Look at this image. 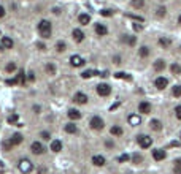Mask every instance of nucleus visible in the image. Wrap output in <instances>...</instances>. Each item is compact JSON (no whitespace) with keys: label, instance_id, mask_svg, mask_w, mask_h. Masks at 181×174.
I'll return each instance as SVG.
<instances>
[{"label":"nucleus","instance_id":"nucleus-17","mask_svg":"<svg viewBox=\"0 0 181 174\" xmlns=\"http://www.w3.org/2000/svg\"><path fill=\"white\" fill-rule=\"evenodd\" d=\"M92 163H94L95 166H103V165H105V157L94 155V157H92Z\"/></svg>","mask_w":181,"mask_h":174},{"label":"nucleus","instance_id":"nucleus-49","mask_svg":"<svg viewBox=\"0 0 181 174\" xmlns=\"http://www.w3.org/2000/svg\"><path fill=\"white\" fill-rule=\"evenodd\" d=\"M37 173H38V174H46V168H38Z\"/></svg>","mask_w":181,"mask_h":174},{"label":"nucleus","instance_id":"nucleus-40","mask_svg":"<svg viewBox=\"0 0 181 174\" xmlns=\"http://www.w3.org/2000/svg\"><path fill=\"white\" fill-rule=\"evenodd\" d=\"M5 70H7V73H13L16 70V63H8L7 66H5Z\"/></svg>","mask_w":181,"mask_h":174},{"label":"nucleus","instance_id":"nucleus-28","mask_svg":"<svg viewBox=\"0 0 181 174\" xmlns=\"http://www.w3.org/2000/svg\"><path fill=\"white\" fill-rule=\"evenodd\" d=\"M65 131H67V133H70V134H73V133H76V131H78V128H76L75 123H67V125H65Z\"/></svg>","mask_w":181,"mask_h":174},{"label":"nucleus","instance_id":"nucleus-21","mask_svg":"<svg viewBox=\"0 0 181 174\" xmlns=\"http://www.w3.org/2000/svg\"><path fill=\"white\" fill-rule=\"evenodd\" d=\"M2 46L7 48V49H11L13 48V40L8 38V37H2Z\"/></svg>","mask_w":181,"mask_h":174},{"label":"nucleus","instance_id":"nucleus-2","mask_svg":"<svg viewBox=\"0 0 181 174\" xmlns=\"http://www.w3.org/2000/svg\"><path fill=\"white\" fill-rule=\"evenodd\" d=\"M19 171L22 173V174H29L32 170H33V165H32V161L29 160V158H22L21 161H19Z\"/></svg>","mask_w":181,"mask_h":174},{"label":"nucleus","instance_id":"nucleus-25","mask_svg":"<svg viewBox=\"0 0 181 174\" xmlns=\"http://www.w3.org/2000/svg\"><path fill=\"white\" fill-rule=\"evenodd\" d=\"M164 68H165V62H164L162 59H159V60L154 62V70H156V71H162Z\"/></svg>","mask_w":181,"mask_h":174},{"label":"nucleus","instance_id":"nucleus-9","mask_svg":"<svg viewBox=\"0 0 181 174\" xmlns=\"http://www.w3.org/2000/svg\"><path fill=\"white\" fill-rule=\"evenodd\" d=\"M70 65L72 66H83L84 65V59L80 55H72L70 57Z\"/></svg>","mask_w":181,"mask_h":174},{"label":"nucleus","instance_id":"nucleus-43","mask_svg":"<svg viewBox=\"0 0 181 174\" xmlns=\"http://www.w3.org/2000/svg\"><path fill=\"white\" fill-rule=\"evenodd\" d=\"M40 136H41V139H44V141H49L51 134H49V131H41V133H40Z\"/></svg>","mask_w":181,"mask_h":174},{"label":"nucleus","instance_id":"nucleus-57","mask_svg":"<svg viewBox=\"0 0 181 174\" xmlns=\"http://www.w3.org/2000/svg\"><path fill=\"white\" fill-rule=\"evenodd\" d=\"M0 51H3V46H2V44H0Z\"/></svg>","mask_w":181,"mask_h":174},{"label":"nucleus","instance_id":"nucleus-46","mask_svg":"<svg viewBox=\"0 0 181 174\" xmlns=\"http://www.w3.org/2000/svg\"><path fill=\"white\" fill-rule=\"evenodd\" d=\"M100 14H102V16H111V14H113V11H111V10H102V11H100Z\"/></svg>","mask_w":181,"mask_h":174},{"label":"nucleus","instance_id":"nucleus-26","mask_svg":"<svg viewBox=\"0 0 181 174\" xmlns=\"http://www.w3.org/2000/svg\"><path fill=\"white\" fill-rule=\"evenodd\" d=\"M173 173L175 174H181V158H176L173 161Z\"/></svg>","mask_w":181,"mask_h":174},{"label":"nucleus","instance_id":"nucleus-39","mask_svg":"<svg viewBox=\"0 0 181 174\" xmlns=\"http://www.w3.org/2000/svg\"><path fill=\"white\" fill-rule=\"evenodd\" d=\"M46 71L49 73V75H56V66L53 63H48L46 65Z\"/></svg>","mask_w":181,"mask_h":174},{"label":"nucleus","instance_id":"nucleus-12","mask_svg":"<svg viewBox=\"0 0 181 174\" xmlns=\"http://www.w3.org/2000/svg\"><path fill=\"white\" fill-rule=\"evenodd\" d=\"M165 157H167V154H165V150H162V149H156L154 152H152V158H154V160H157V161L164 160Z\"/></svg>","mask_w":181,"mask_h":174},{"label":"nucleus","instance_id":"nucleus-10","mask_svg":"<svg viewBox=\"0 0 181 174\" xmlns=\"http://www.w3.org/2000/svg\"><path fill=\"white\" fill-rule=\"evenodd\" d=\"M138 113H141V114H149V113H151V105H149L148 102H141V103L138 105Z\"/></svg>","mask_w":181,"mask_h":174},{"label":"nucleus","instance_id":"nucleus-52","mask_svg":"<svg viewBox=\"0 0 181 174\" xmlns=\"http://www.w3.org/2000/svg\"><path fill=\"white\" fill-rule=\"evenodd\" d=\"M37 46H38V48H40V49H41V51H44V49H46V46H44V44H43V43H38V44H37Z\"/></svg>","mask_w":181,"mask_h":174},{"label":"nucleus","instance_id":"nucleus-44","mask_svg":"<svg viewBox=\"0 0 181 174\" xmlns=\"http://www.w3.org/2000/svg\"><path fill=\"white\" fill-rule=\"evenodd\" d=\"M11 147H13V144H11V141H5V143H3V150H10Z\"/></svg>","mask_w":181,"mask_h":174},{"label":"nucleus","instance_id":"nucleus-42","mask_svg":"<svg viewBox=\"0 0 181 174\" xmlns=\"http://www.w3.org/2000/svg\"><path fill=\"white\" fill-rule=\"evenodd\" d=\"M5 82H7V86H16L19 81H18V78H13V79H7Z\"/></svg>","mask_w":181,"mask_h":174},{"label":"nucleus","instance_id":"nucleus-58","mask_svg":"<svg viewBox=\"0 0 181 174\" xmlns=\"http://www.w3.org/2000/svg\"><path fill=\"white\" fill-rule=\"evenodd\" d=\"M179 136H181V133H179Z\"/></svg>","mask_w":181,"mask_h":174},{"label":"nucleus","instance_id":"nucleus-38","mask_svg":"<svg viewBox=\"0 0 181 174\" xmlns=\"http://www.w3.org/2000/svg\"><path fill=\"white\" fill-rule=\"evenodd\" d=\"M132 161H133V163H141V161H143V157H141L140 154H133L132 155Z\"/></svg>","mask_w":181,"mask_h":174},{"label":"nucleus","instance_id":"nucleus-56","mask_svg":"<svg viewBox=\"0 0 181 174\" xmlns=\"http://www.w3.org/2000/svg\"><path fill=\"white\" fill-rule=\"evenodd\" d=\"M178 22H179V25H181V14H179V18H178Z\"/></svg>","mask_w":181,"mask_h":174},{"label":"nucleus","instance_id":"nucleus-1","mask_svg":"<svg viewBox=\"0 0 181 174\" xmlns=\"http://www.w3.org/2000/svg\"><path fill=\"white\" fill-rule=\"evenodd\" d=\"M51 32H53V27H51L49 21H46V19L40 21V24H38V33H40V37L41 38H49Z\"/></svg>","mask_w":181,"mask_h":174},{"label":"nucleus","instance_id":"nucleus-23","mask_svg":"<svg viewBox=\"0 0 181 174\" xmlns=\"http://www.w3.org/2000/svg\"><path fill=\"white\" fill-rule=\"evenodd\" d=\"M159 44H161L162 48H170L172 40H170V38H167V37H161L159 38Z\"/></svg>","mask_w":181,"mask_h":174},{"label":"nucleus","instance_id":"nucleus-31","mask_svg":"<svg viewBox=\"0 0 181 174\" xmlns=\"http://www.w3.org/2000/svg\"><path fill=\"white\" fill-rule=\"evenodd\" d=\"M170 71L173 73V75H179V73H181V66L178 63H172L170 65Z\"/></svg>","mask_w":181,"mask_h":174},{"label":"nucleus","instance_id":"nucleus-3","mask_svg":"<svg viewBox=\"0 0 181 174\" xmlns=\"http://www.w3.org/2000/svg\"><path fill=\"white\" fill-rule=\"evenodd\" d=\"M137 143L140 144L141 149H148V147H151V144H152V138H149L148 134H138V136H137Z\"/></svg>","mask_w":181,"mask_h":174},{"label":"nucleus","instance_id":"nucleus-7","mask_svg":"<svg viewBox=\"0 0 181 174\" xmlns=\"http://www.w3.org/2000/svg\"><path fill=\"white\" fill-rule=\"evenodd\" d=\"M154 86H156L157 89H161V90H164V89L168 86V79H167V78H164V76H159V78L154 81Z\"/></svg>","mask_w":181,"mask_h":174},{"label":"nucleus","instance_id":"nucleus-45","mask_svg":"<svg viewBox=\"0 0 181 174\" xmlns=\"http://www.w3.org/2000/svg\"><path fill=\"white\" fill-rule=\"evenodd\" d=\"M27 81H30V82H33V81H35V75H33L32 71H29V73H27Z\"/></svg>","mask_w":181,"mask_h":174},{"label":"nucleus","instance_id":"nucleus-16","mask_svg":"<svg viewBox=\"0 0 181 174\" xmlns=\"http://www.w3.org/2000/svg\"><path fill=\"white\" fill-rule=\"evenodd\" d=\"M95 32H97L99 37H105L106 33H108V29H106L103 24H97V25H95Z\"/></svg>","mask_w":181,"mask_h":174},{"label":"nucleus","instance_id":"nucleus-48","mask_svg":"<svg viewBox=\"0 0 181 174\" xmlns=\"http://www.w3.org/2000/svg\"><path fill=\"white\" fill-rule=\"evenodd\" d=\"M127 16H129V18H132V19H135V21H140V22L143 21V18H140V16H135V14H127Z\"/></svg>","mask_w":181,"mask_h":174},{"label":"nucleus","instance_id":"nucleus-22","mask_svg":"<svg viewBox=\"0 0 181 174\" xmlns=\"http://www.w3.org/2000/svg\"><path fill=\"white\" fill-rule=\"evenodd\" d=\"M95 75H100V73L99 71H94V70H86V71L81 73V78H83V79H87V78H92Z\"/></svg>","mask_w":181,"mask_h":174},{"label":"nucleus","instance_id":"nucleus-15","mask_svg":"<svg viewBox=\"0 0 181 174\" xmlns=\"http://www.w3.org/2000/svg\"><path fill=\"white\" fill-rule=\"evenodd\" d=\"M51 150H53V152H60L62 150V141L53 139V141H51Z\"/></svg>","mask_w":181,"mask_h":174},{"label":"nucleus","instance_id":"nucleus-36","mask_svg":"<svg viewBox=\"0 0 181 174\" xmlns=\"http://www.w3.org/2000/svg\"><path fill=\"white\" fill-rule=\"evenodd\" d=\"M16 78H18V81H19L21 84H24V82H26V78H27V76H26V73H24V70H21V71L18 73V76H16Z\"/></svg>","mask_w":181,"mask_h":174},{"label":"nucleus","instance_id":"nucleus-55","mask_svg":"<svg viewBox=\"0 0 181 174\" xmlns=\"http://www.w3.org/2000/svg\"><path fill=\"white\" fill-rule=\"evenodd\" d=\"M133 29H135V30H141V25H138V24H135V25H133Z\"/></svg>","mask_w":181,"mask_h":174},{"label":"nucleus","instance_id":"nucleus-11","mask_svg":"<svg viewBox=\"0 0 181 174\" xmlns=\"http://www.w3.org/2000/svg\"><path fill=\"white\" fill-rule=\"evenodd\" d=\"M127 122L130 123L132 127H135V125H140V123H141V117H140L138 114H130V116L127 117Z\"/></svg>","mask_w":181,"mask_h":174},{"label":"nucleus","instance_id":"nucleus-20","mask_svg":"<svg viewBox=\"0 0 181 174\" xmlns=\"http://www.w3.org/2000/svg\"><path fill=\"white\" fill-rule=\"evenodd\" d=\"M151 128H152L154 131H161V130H162V122L157 120V119H152V120H151Z\"/></svg>","mask_w":181,"mask_h":174},{"label":"nucleus","instance_id":"nucleus-47","mask_svg":"<svg viewBox=\"0 0 181 174\" xmlns=\"http://www.w3.org/2000/svg\"><path fill=\"white\" fill-rule=\"evenodd\" d=\"M175 114H176L178 119H181V106H176V108H175Z\"/></svg>","mask_w":181,"mask_h":174},{"label":"nucleus","instance_id":"nucleus-19","mask_svg":"<svg viewBox=\"0 0 181 174\" xmlns=\"http://www.w3.org/2000/svg\"><path fill=\"white\" fill-rule=\"evenodd\" d=\"M67 114H69V117H70L72 120H78V119H81V113H80L78 109H70Z\"/></svg>","mask_w":181,"mask_h":174},{"label":"nucleus","instance_id":"nucleus-29","mask_svg":"<svg viewBox=\"0 0 181 174\" xmlns=\"http://www.w3.org/2000/svg\"><path fill=\"white\" fill-rule=\"evenodd\" d=\"M115 76L118 78V79H126V81H130V79H132V76H130V75H127V73H124V71L116 73Z\"/></svg>","mask_w":181,"mask_h":174},{"label":"nucleus","instance_id":"nucleus-51","mask_svg":"<svg viewBox=\"0 0 181 174\" xmlns=\"http://www.w3.org/2000/svg\"><path fill=\"white\" fill-rule=\"evenodd\" d=\"M105 146H106V147H110V149H111L115 144H113V141H106V143H105Z\"/></svg>","mask_w":181,"mask_h":174},{"label":"nucleus","instance_id":"nucleus-4","mask_svg":"<svg viewBox=\"0 0 181 174\" xmlns=\"http://www.w3.org/2000/svg\"><path fill=\"white\" fill-rule=\"evenodd\" d=\"M97 93L100 95V97H108V95L111 93V87L108 86V84H99L97 86Z\"/></svg>","mask_w":181,"mask_h":174},{"label":"nucleus","instance_id":"nucleus-53","mask_svg":"<svg viewBox=\"0 0 181 174\" xmlns=\"http://www.w3.org/2000/svg\"><path fill=\"white\" fill-rule=\"evenodd\" d=\"M113 60H115V63H121V57H118V55H116V57L113 59Z\"/></svg>","mask_w":181,"mask_h":174},{"label":"nucleus","instance_id":"nucleus-24","mask_svg":"<svg viewBox=\"0 0 181 174\" xmlns=\"http://www.w3.org/2000/svg\"><path fill=\"white\" fill-rule=\"evenodd\" d=\"M110 133L113 134V136H121V134H122V128L118 127V125H113L110 128Z\"/></svg>","mask_w":181,"mask_h":174},{"label":"nucleus","instance_id":"nucleus-54","mask_svg":"<svg viewBox=\"0 0 181 174\" xmlns=\"http://www.w3.org/2000/svg\"><path fill=\"white\" fill-rule=\"evenodd\" d=\"M33 111H35V113L38 114V113H40V106H37V105H35V106H33Z\"/></svg>","mask_w":181,"mask_h":174},{"label":"nucleus","instance_id":"nucleus-27","mask_svg":"<svg viewBox=\"0 0 181 174\" xmlns=\"http://www.w3.org/2000/svg\"><path fill=\"white\" fill-rule=\"evenodd\" d=\"M130 5H132L133 8H137V10H141V8L145 7V0H132Z\"/></svg>","mask_w":181,"mask_h":174},{"label":"nucleus","instance_id":"nucleus-18","mask_svg":"<svg viewBox=\"0 0 181 174\" xmlns=\"http://www.w3.org/2000/svg\"><path fill=\"white\" fill-rule=\"evenodd\" d=\"M78 21H80V24H81V25H87L89 22H91V16L86 14V13H83V14L78 16Z\"/></svg>","mask_w":181,"mask_h":174},{"label":"nucleus","instance_id":"nucleus-13","mask_svg":"<svg viewBox=\"0 0 181 174\" xmlns=\"http://www.w3.org/2000/svg\"><path fill=\"white\" fill-rule=\"evenodd\" d=\"M10 141H11V144H13V146H18V144H21L22 141H24V136H22L21 133H14L13 136L10 138Z\"/></svg>","mask_w":181,"mask_h":174},{"label":"nucleus","instance_id":"nucleus-6","mask_svg":"<svg viewBox=\"0 0 181 174\" xmlns=\"http://www.w3.org/2000/svg\"><path fill=\"white\" fill-rule=\"evenodd\" d=\"M30 150H32L35 155H41V154L44 152V147H43V144H41L40 141H33L32 146H30Z\"/></svg>","mask_w":181,"mask_h":174},{"label":"nucleus","instance_id":"nucleus-35","mask_svg":"<svg viewBox=\"0 0 181 174\" xmlns=\"http://www.w3.org/2000/svg\"><path fill=\"white\" fill-rule=\"evenodd\" d=\"M8 123H11V125H16L18 123V114L16 113H13L10 117H8Z\"/></svg>","mask_w":181,"mask_h":174},{"label":"nucleus","instance_id":"nucleus-50","mask_svg":"<svg viewBox=\"0 0 181 174\" xmlns=\"http://www.w3.org/2000/svg\"><path fill=\"white\" fill-rule=\"evenodd\" d=\"M3 16H5V10H3L2 5H0V18H3Z\"/></svg>","mask_w":181,"mask_h":174},{"label":"nucleus","instance_id":"nucleus-34","mask_svg":"<svg viewBox=\"0 0 181 174\" xmlns=\"http://www.w3.org/2000/svg\"><path fill=\"white\" fill-rule=\"evenodd\" d=\"M67 48V44L64 41H57V44H56V49H57V52H64Z\"/></svg>","mask_w":181,"mask_h":174},{"label":"nucleus","instance_id":"nucleus-5","mask_svg":"<svg viewBox=\"0 0 181 174\" xmlns=\"http://www.w3.org/2000/svg\"><path fill=\"white\" fill-rule=\"evenodd\" d=\"M91 128H94V130H102V128H103V120H102L99 116H94L92 119H91Z\"/></svg>","mask_w":181,"mask_h":174},{"label":"nucleus","instance_id":"nucleus-30","mask_svg":"<svg viewBox=\"0 0 181 174\" xmlns=\"http://www.w3.org/2000/svg\"><path fill=\"white\" fill-rule=\"evenodd\" d=\"M122 40L126 41V43L129 44V46H133V44L137 43V38H135V37H130V35H126V37L122 38Z\"/></svg>","mask_w":181,"mask_h":174},{"label":"nucleus","instance_id":"nucleus-41","mask_svg":"<svg viewBox=\"0 0 181 174\" xmlns=\"http://www.w3.org/2000/svg\"><path fill=\"white\" fill-rule=\"evenodd\" d=\"M129 158H130V157H129L127 154H122L121 157H118V161H119V163H124V161H127Z\"/></svg>","mask_w":181,"mask_h":174},{"label":"nucleus","instance_id":"nucleus-8","mask_svg":"<svg viewBox=\"0 0 181 174\" xmlns=\"http://www.w3.org/2000/svg\"><path fill=\"white\" fill-rule=\"evenodd\" d=\"M73 100H75V103H78V105H84V103H87V95L83 93V92H78V93H75Z\"/></svg>","mask_w":181,"mask_h":174},{"label":"nucleus","instance_id":"nucleus-14","mask_svg":"<svg viewBox=\"0 0 181 174\" xmlns=\"http://www.w3.org/2000/svg\"><path fill=\"white\" fill-rule=\"evenodd\" d=\"M72 35H73V40L78 41V43H81V41L84 40V33H83V30H80V29H75Z\"/></svg>","mask_w":181,"mask_h":174},{"label":"nucleus","instance_id":"nucleus-37","mask_svg":"<svg viewBox=\"0 0 181 174\" xmlns=\"http://www.w3.org/2000/svg\"><path fill=\"white\" fill-rule=\"evenodd\" d=\"M172 93H173V97H181V86H175L173 89H172Z\"/></svg>","mask_w":181,"mask_h":174},{"label":"nucleus","instance_id":"nucleus-32","mask_svg":"<svg viewBox=\"0 0 181 174\" xmlns=\"http://www.w3.org/2000/svg\"><path fill=\"white\" fill-rule=\"evenodd\" d=\"M165 13H167V8L165 7H159V8H157V11H156V16H157V18H164Z\"/></svg>","mask_w":181,"mask_h":174},{"label":"nucleus","instance_id":"nucleus-33","mask_svg":"<svg viewBox=\"0 0 181 174\" xmlns=\"http://www.w3.org/2000/svg\"><path fill=\"white\" fill-rule=\"evenodd\" d=\"M140 55L141 57H148L149 55V48L148 46H141L140 48Z\"/></svg>","mask_w":181,"mask_h":174}]
</instances>
